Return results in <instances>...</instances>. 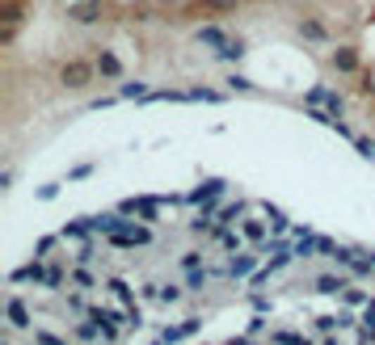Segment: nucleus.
<instances>
[{"label": "nucleus", "instance_id": "nucleus-1", "mask_svg": "<svg viewBox=\"0 0 375 345\" xmlns=\"http://www.w3.org/2000/svg\"><path fill=\"white\" fill-rule=\"evenodd\" d=\"M93 76H97V63H89V59H68L59 67V84L63 89H89Z\"/></svg>", "mask_w": 375, "mask_h": 345}, {"label": "nucleus", "instance_id": "nucleus-2", "mask_svg": "<svg viewBox=\"0 0 375 345\" xmlns=\"http://www.w3.org/2000/svg\"><path fill=\"white\" fill-rule=\"evenodd\" d=\"M304 105H317V110H325V114H333L338 122H342V110H346V101H342V93H333L329 84H312V89L304 93Z\"/></svg>", "mask_w": 375, "mask_h": 345}, {"label": "nucleus", "instance_id": "nucleus-3", "mask_svg": "<svg viewBox=\"0 0 375 345\" xmlns=\"http://www.w3.org/2000/svg\"><path fill=\"white\" fill-rule=\"evenodd\" d=\"M106 245H110V249H144V245H152V228H148V223L127 219V228H122L118 236H110Z\"/></svg>", "mask_w": 375, "mask_h": 345}, {"label": "nucleus", "instance_id": "nucleus-4", "mask_svg": "<svg viewBox=\"0 0 375 345\" xmlns=\"http://www.w3.org/2000/svg\"><path fill=\"white\" fill-rule=\"evenodd\" d=\"M224 190H228V181H224V177H207L198 190H190V198H186V202H198L203 211H215V202L224 198Z\"/></svg>", "mask_w": 375, "mask_h": 345}, {"label": "nucleus", "instance_id": "nucleus-5", "mask_svg": "<svg viewBox=\"0 0 375 345\" xmlns=\"http://www.w3.org/2000/svg\"><path fill=\"white\" fill-rule=\"evenodd\" d=\"M156 211H160L156 194H152V198H122V202H118V215H139V223H156V219H160Z\"/></svg>", "mask_w": 375, "mask_h": 345}, {"label": "nucleus", "instance_id": "nucleus-6", "mask_svg": "<svg viewBox=\"0 0 375 345\" xmlns=\"http://www.w3.org/2000/svg\"><path fill=\"white\" fill-rule=\"evenodd\" d=\"M101 13H106V0H80V4H68V21H72V25H93V21H101Z\"/></svg>", "mask_w": 375, "mask_h": 345}, {"label": "nucleus", "instance_id": "nucleus-7", "mask_svg": "<svg viewBox=\"0 0 375 345\" xmlns=\"http://www.w3.org/2000/svg\"><path fill=\"white\" fill-rule=\"evenodd\" d=\"M194 42H198V46H207V51H215V55H220V51H224V46H228V42H232V38H228V34H224V25H215V21H211V25H198V30H194Z\"/></svg>", "mask_w": 375, "mask_h": 345}, {"label": "nucleus", "instance_id": "nucleus-8", "mask_svg": "<svg viewBox=\"0 0 375 345\" xmlns=\"http://www.w3.org/2000/svg\"><path fill=\"white\" fill-rule=\"evenodd\" d=\"M329 63L342 72V76H359L363 72V59H359V46H338L333 55H329Z\"/></svg>", "mask_w": 375, "mask_h": 345}, {"label": "nucleus", "instance_id": "nucleus-9", "mask_svg": "<svg viewBox=\"0 0 375 345\" xmlns=\"http://www.w3.org/2000/svg\"><path fill=\"white\" fill-rule=\"evenodd\" d=\"M258 270H262V266H258V253H241V257H232V261L224 266V278L236 282V278H253Z\"/></svg>", "mask_w": 375, "mask_h": 345}, {"label": "nucleus", "instance_id": "nucleus-10", "mask_svg": "<svg viewBox=\"0 0 375 345\" xmlns=\"http://www.w3.org/2000/svg\"><path fill=\"white\" fill-rule=\"evenodd\" d=\"M4 316H8V329H30V308L21 295H8L4 299Z\"/></svg>", "mask_w": 375, "mask_h": 345}, {"label": "nucleus", "instance_id": "nucleus-11", "mask_svg": "<svg viewBox=\"0 0 375 345\" xmlns=\"http://www.w3.org/2000/svg\"><path fill=\"white\" fill-rule=\"evenodd\" d=\"M93 63H97V76H101V80H118V76H122V59H118L114 51H97Z\"/></svg>", "mask_w": 375, "mask_h": 345}, {"label": "nucleus", "instance_id": "nucleus-12", "mask_svg": "<svg viewBox=\"0 0 375 345\" xmlns=\"http://www.w3.org/2000/svg\"><path fill=\"white\" fill-rule=\"evenodd\" d=\"M312 287H317V295H346L350 282H346V274H317Z\"/></svg>", "mask_w": 375, "mask_h": 345}, {"label": "nucleus", "instance_id": "nucleus-13", "mask_svg": "<svg viewBox=\"0 0 375 345\" xmlns=\"http://www.w3.org/2000/svg\"><path fill=\"white\" fill-rule=\"evenodd\" d=\"M106 291H110V295L122 304V312L139 308V304H135V291H131V282H127V278H110V282H106Z\"/></svg>", "mask_w": 375, "mask_h": 345}, {"label": "nucleus", "instance_id": "nucleus-14", "mask_svg": "<svg viewBox=\"0 0 375 345\" xmlns=\"http://www.w3.org/2000/svg\"><path fill=\"white\" fill-rule=\"evenodd\" d=\"M300 38H308V42H325L329 30H325V21H317V17H300Z\"/></svg>", "mask_w": 375, "mask_h": 345}, {"label": "nucleus", "instance_id": "nucleus-15", "mask_svg": "<svg viewBox=\"0 0 375 345\" xmlns=\"http://www.w3.org/2000/svg\"><path fill=\"white\" fill-rule=\"evenodd\" d=\"M152 97V89L144 84V80H127V84H118V101H148Z\"/></svg>", "mask_w": 375, "mask_h": 345}, {"label": "nucleus", "instance_id": "nucleus-16", "mask_svg": "<svg viewBox=\"0 0 375 345\" xmlns=\"http://www.w3.org/2000/svg\"><path fill=\"white\" fill-rule=\"evenodd\" d=\"M262 215L270 219V232H274V236H283V232L291 228V219H287V211H279V207H270V202H262Z\"/></svg>", "mask_w": 375, "mask_h": 345}, {"label": "nucleus", "instance_id": "nucleus-17", "mask_svg": "<svg viewBox=\"0 0 375 345\" xmlns=\"http://www.w3.org/2000/svg\"><path fill=\"white\" fill-rule=\"evenodd\" d=\"M63 240H84L89 245V236H93V228H89V215L84 219H72V223H63V232H59Z\"/></svg>", "mask_w": 375, "mask_h": 345}, {"label": "nucleus", "instance_id": "nucleus-18", "mask_svg": "<svg viewBox=\"0 0 375 345\" xmlns=\"http://www.w3.org/2000/svg\"><path fill=\"white\" fill-rule=\"evenodd\" d=\"M241 236L253 240V245H266V223H262V219H245V223H241Z\"/></svg>", "mask_w": 375, "mask_h": 345}, {"label": "nucleus", "instance_id": "nucleus-19", "mask_svg": "<svg viewBox=\"0 0 375 345\" xmlns=\"http://www.w3.org/2000/svg\"><path fill=\"white\" fill-rule=\"evenodd\" d=\"M211 278H215V270H194V274H186V291H207L211 287Z\"/></svg>", "mask_w": 375, "mask_h": 345}, {"label": "nucleus", "instance_id": "nucleus-20", "mask_svg": "<svg viewBox=\"0 0 375 345\" xmlns=\"http://www.w3.org/2000/svg\"><path fill=\"white\" fill-rule=\"evenodd\" d=\"M21 270H25V282L46 287V274H51V266H46V261H30V266H21Z\"/></svg>", "mask_w": 375, "mask_h": 345}, {"label": "nucleus", "instance_id": "nucleus-21", "mask_svg": "<svg viewBox=\"0 0 375 345\" xmlns=\"http://www.w3.org/2000/svg\"><path fill=\"white\" fill-rule=\"evenodd\" d=\"M72 287L76 291H93L97 287V278L89 274V266H72Z\"/></svg>", "mask_w": 375, "mask_h": 345}, {"label": "nucleus", "instance_id": "nucleus-22", "mask_svg": "<svg viewBox=\"0 0 375 345\" xmlns=\"http://www.w3.org/2000/svg\"><path fill=\"white\" fill-rule=\"evenodd\" d=\"M241 215H245V202H241V198H236V202H228V207H224V211H220V228H232V223H236V219H241Z\"/></svg>", "mask_w": 375, "mask_h": 345}, {"label": "nucleus", "instance_id": "nucleus-23", "mask_svg": "<svg viewBox=\"0 0 375 345\" xmlns=\"http://www.w3.org/2000/svg\"><path fill=\"white\" fill-rule=\"evenodd\" d=\"M317 240H321L317 232H308V236H300V240H295V257H321V253H317Z\"/></svg>", "mask_w": 375, "mask_h": 345}, {"label": "nucleus", "instance_id": "nucleus-24", "mask_svg": "<svg viewBox=\"0 0 375 345\" xmlns=\"http://www.w3.org/2000/svg\"><path fill=\"white\" fill-rule=\"evenodd\" d=\"M375 295H367V291H359V287H346V295H342V304L346 308H367Z\"/></svg>", "mask_w": 375, "mask_h": 345}, {"label": "nucleus", "instance_id": "nucleus-25", "mask_svg": "<svg viewBox=\"0 0 375 345\" xmlns=\"http://www.w3.org/2000/svg\"><path fill=\"white\" fill-rule=\"evenodd\" d=\"M220 59H228V63H241V59H245V38H232V42L220 51Z\"/></svg>", "mask_w": 375, "mask_h": 345}, {"label": "nucleus", "instance_id": "nucleus-26", "mask_svg": "<svg viewBox=\"0 0 375 345\" xmlns=\"http://www.w3.org/2000/svg\"><path fill=\"white\" fill-rule=\"evenodd\" d=\"M186 274H194V270H203V249H190V253H182V261H177Z\"/></svg>", "mask_w": 375, "mask_h": 345}, {"label": "nucleus", "instance_id": "nucleus-27", "mask_svg": "<svg viewBox=\"0 0 375 345\" xmlns=\"http://www.w3.org/2000/svg\"><path fill=\"white\" fill-rule=\"evenodd\" d=\"M228 89H232V93H253L258 84H253L249 76H241V72H232V76H228Z\"/></svg>", "mask_w": 375, "mask_h": 345}, {"label": "nucleus", "instance_id": "nucleus-28", "mask_svg": "<svg viewBox=\"0 0 375 345\" xmlns=\"http://www.w3.org/2000/svg\"><path fill=\"white\" fill-rule=\"evenodd\" d=\"M72 333H76V337H80V341H97V337H101V329H97V325H93V320H80V325H76V329H72Z\"/></svg>", "mask_w": 375, "mask_h": 345}, {"label": "nucleus", "instance_id": "nucleus-29", "mask_svg": "<svg viewBox=\"0 0 375 345\" xmlns=\"http://www.w3.org/2000/svg\"><path fill=\"white\" fill-rule=\"evenodd\" d=\"M190 101H224V93H220V89H203V84H198V89H190Z\"/></svg>", "mask_w": 375, "mask_h": 345}, {"label": "nucleus", "instance_id": "nucleus-30", "mask_svg": "<svg viewBox=\"0 0 375 345\" xmlns=\"http://www.w3.org/2000/svg\"><path fill=\"white\" fill-rule=\"evenodd\" d=\"M63 278H72V274H68L63 266H51V274H46V291H59V287H63Z\"/></svg>", "mask_w": 375, "mask_h": 345}, {"label": "nucleus", "instance_id": "nucleus-31", "mask_svg": "<svg viewBox=\"0 0 375 345\" xmlns=\"http://www.w3.org/2000/svg\"><path fill=\"white\" fill-rule=\"evenodd\" d=\"M51 249H55V236H42V240L34 245V261H46V257H51Z\"/></svg>", "mask_w": 375, "mask_h": 345}, {"label": "nucleus", "instance_id": "nucleus-32", "mask_svg": "<svg viewBox=\"0 0 375 345\" xmlns=\"http://www.w3.org/2000/svg\"><path fill=\"white\" fill-rule=\"evenodd\" d=\"M270 341H274V345H300L304 337H300V333H291V329H279V333H270Z\"/></svg>", "mask_w": 375, "mask_h": 345}, {"label": "nucleus", "instance_id": "nucleus-33", "mask_svg": "<svg viewBox=\"0 0 375 345\" xmlns=\"http://www.w3.org/2000/svg\"><path fill=\"white\" fill-rule=\"evenodd\" d=\"M338 249H342V245H338V240H329V236H321V240H317V253H321V257H338Z\"/></svg>", "mask_w": 375, "mask_h": 345}, {"label": "nucleus", "instance_id": "nucleus-34", "mask_svg": "<svg viewBox=\"0 0 375 345\" xmlns=\"http://www.w3.org/2000/svg\"><path fill=\"white\" fill-rule=\"evenodd\" d=\"M182 299V287H173V282H160V304H177Z\"/></svg>", "mask_w": 375, "mask_h": 345}, {"label": "nucleus", "instance_id": "nucleus-35", "mask_svg": "<svg viewBox=\"0 0 375 345\" xmlns=\"http://www.w3.org/2000/svg\"><path fill=\"white\" fill-rule=\"evenodd\" d=\"M355 148H359V156H367V160H375V139H355Z\"/></svg>", "mask_w": 375, "mask_h": 345}, {"label": "nucleus", "instance_id": "nucleus-36", "mask_svg": "<svg viewBox=\"0 0 375 345\" xmlns=\"http://www.w3.org/2000/svg\"><path fill=\"white\" fill-rule=\"evenodd\" d=\"M93 169H97V164H93V160H84V164H76V169L68 173V181H80V177H89Z\"/></svg>", "mask_w": 375, "mask_h": 345}, {"label": "nucleus", "instance_id": "nucleus-37", "mask_svg": "<svg viewBox=\"0 0 375 345\" xmlns=\"http://www.w3.org/2000/svg\"><path fill=\"white\" fill-rule=\"evenodd\" d=\"M93 253H97V249H93V240H89V245H80V249H76V266H89V261H93Z\"/></svg>", "mask_w": 375, "mask_h": 345}, {"label": "nucleus", "instance_id": "nucleus-38", "mask_svg": "<svg viewBox=\"0 0 375 345\" xmlns=\"http://www.w3.org/2000/svg\"><path fill=\"white\" fill-rule=\"evenodd\" d=\"M266 282H270V270H266V266H262V270H258V274H253V278H249V291H262V287H266Z\"/></svg>", "mask_w": 375, "mask_h": 345}, {"label": "nucleus", "instance_id": "nucleus-39", "mask_svg": "<svg viewBox=\"0 0 375 345\" xmlns=\"http://www.w3.org/2000/svg\"><path fill=\"white\" fill-rule=\"evenodd\" d=\"M266 312H270V299L262 291H253V316H266Z\"/></svg>", "mask_w": 375, "mask_h": 345}, {"label": "nucleus", "instance_id": "nucleus-40", "mask_svg": "<svg viewBox=\"0 0 375 345\" xmlns=\"http://www.w3.org/2000/svg\"><path fill=\"white\" fill-rule=\"evenodd\" d=\"M317 329L321 333H333V329H342V320L338 316H317Z\"/></svg>", "mask_w": 375, "mask_h": 345}, {"label": "nucleus", "instance_id": "nucleus-41", "mask_svg": "<svg viewBox=\"0 0 375 345\" xmlns=\"http://www.w3.org/2000/svg\"><path fill=\"white\" fill-rule=\"evenodd\" d=\"M34 341H38V345H68V341H59L55 333H46V329H38V333H34Z\"/></svg>", "mask_w": 375, "mask_h": 345}, {"label": "nucleus", "instance_id": "nucleus-42", "mask_svg": "<svg viewBox=\"0 0 375 345\" xmlns=\"http://www.w3.org/2000/svg\"><path fill=\"white\" fill-rule=\"evenodd\" d=\"M359 93H375V76L371 72H359Z\"/></svg>", "mask_w": 375, "mask_h": 345}, {"label": "nucleus", "instance_id": "nucleus-43", "mask_svg": "<svg viewBox=\"0 0 375 345\" xmlns=\"http://www.w3.org/2000/svg\"><path fill=\"white\" fill-rule=\"evenodd\" d=\"M363 329H371V333H375V299L363 308Z\"/></svg>", "mask_w": 375, "mask_h": 345}, {"label": "nucleus", "instance_id": "nucleus-44", "mask_svg": "<svg viewBox=\"0 0 375 345\" xmlns=\"http://www.w3.org/2000/svg\"><path fill=\"white\" fill-rule=\"evenodd\" d=\"M55 194H59V185H55V181H51V185H38V198H42V202H51Z\"/></svg>", "mask_w": 375, "mask_h": 345}, {"label": "nucleus", "instance_id": "nucleus-45", "mask_svg": "<svg viewBox=\"0 0 375 345\" xmlns=\"http://www.w3.org/2000/svg\"><path fill=\"white\" fill-rule=\"evenodd\" d=\"M139 325H144V312H139V308H131V312H127V329H139Z\"/></svg>", "mask_w": 375, "mask_h": 345}, {"label": "nucleus", "instance_id": "nucleus-46", "mask_svg": "<svg viewBox=\"0 0 375 345\" xmlns=\"http://www.w3.org/2000/svg\"><path fill=\"white\" fill-rule=\"evenodd\" d=\"M262 329H266V316H253V320H249V333H245V337H258Z\"/></svg>", "mask_w": 375, "mask_h": 345}, {"label": "nucleus", "instance_id": "nucleus-47", "mask_svg": "<svg viewBox=\"0 0 375 345\" xmlns=\"http://www.w3.org/2000/svg\"><path fill=\"white\" fill-rule=\"evenodd\" d=\"M68 308H72V312H84V316H89V308H84V299H80V295H72V299H68Z\"/></svg>", "mask_w": 375, "mask_h": 345}, {"label": "nucleus", "instance_id": "nucleus-48", "mask_svg": "<svg viewBox=\"0 0 375 345\" xmlns=\"http://www.w3.org/2000/svg\"><path fill=\"white\" fill-rule=\"evenodd\" d=\"M359 345H375V333H371V329H359Z\"/></svg>", "mask_w": 375, "mask_h": 345}, {"label": "nucleus", "instance_id": "nucleus-49", "mask_svg": "<svg viewBox=\"0 0 375 345\" xmlns=\"http://www.w3.org/2000/svg\"><path fill=\"white\" fill-rule=\"evenodd\" d=\"M224 345H258V341H253V337H228Z\"/></svg>", "mask_w": 375, "mask_h": 345}, {"label": "nucleus", "instance_id": "nucleus-50", "mask_svg": "<svg viewBox=\"0 0 375 345\" xmlns=\"http://www.w3.org/2000/svg\"><path fill=\"white\" fill-rule=\"evenodd\" d=\"M0 345H13V341H8V333H4V341H0Z\"/></svg>", "mask_w": 375, "mask_h": 345}, {"label": "nucleus", "instance_id": "nucleus-51", "mask_svg": "<svg viewBox=\"0 0 375 345\" xmlns=\"http://www.w3.org/2000/svg\"><path fill=\"white\" fill-rule=\"evenodd\" d=\"M68 4H80V0H68Z\"/></svg>", "mask_w": 375, "mask_h": 345}, {"label": "nucleus", "instance_id": "nucleus-52", "mask_svg": "<svg viewBox=\"0 0 375 345\" xmlns=\"http://www.w3.org/2000/svg\"><path fill=\"white\" fill-rule=\"evenodd\" d=\"M325 345H338V341H325Z\"/></svg>", "mask_w": 375, "mask_h": 345}, {"label": "nucleus", "instance_id": "nucleus-53", "mask_svg": "<svg viewBox=\"0 0 375 345\" xmlns=\"http://www.w3.org/2000/svg\"><path fill=\"white\" fill-rule=\"evenodd\" d=\"M203 345H207V341H203Z\"/></svg>", "mask_w": 375, "mask_h": 345}]
</instances>
